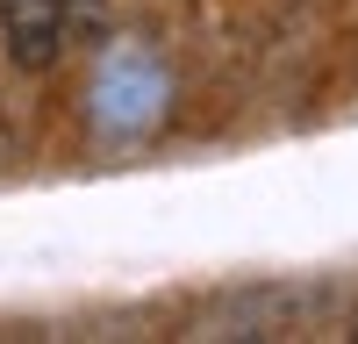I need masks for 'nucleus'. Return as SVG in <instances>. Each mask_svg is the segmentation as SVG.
Returning <instances> with one entry per match:
<instances>
[{
  "label": "nucleus",
  "mask_w": 358,
  "mask_h": 344,
  "mask_svg": "<svg viewBox=\"0 0 358 344\" xmlns=\"http://www.w3.org/2000/svg\"><path fill=\"white\" fill-rule=\"evenodd\" d=\"M0 36L22 72H50L65 50V15H57V0H0Z\"/></svg>",
  "instance_id": "f257e3e1"
},
{
  "label": "nucleus",
  "mask_w": 358,
  "mask_h": 344,
  "mask_svg": "<svg viewBox=\"0 0 358 344\" xmlns=\"http://www.w3.org/2000/svg\"><path fill=\"white\" fill-rule=\"evenodd\" d=\"M57 15H65V29H79V36H101L108 29V0H57Z\"/></svg>",
  "instance_id": "f03ea898"
}]
</instances>
